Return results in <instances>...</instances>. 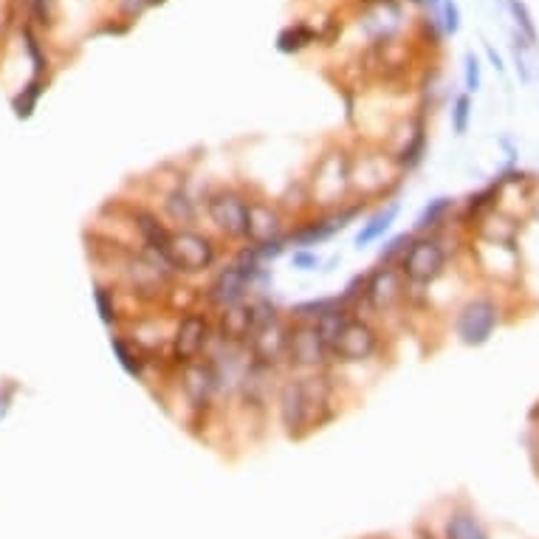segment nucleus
<instances>
[{
    "label": "nucleus",
    "mask_w": 539,
    "mask_h": 539,
    "mask_svg": "<svg viewBox=\"0 0 539 539\" xmlns=\"http://www.w3.org/2000/svg\"><path fill=\"white\" fill-rule=\"evenodd\" d=\"M169 257L175 263V268H187V271H201L209 268L215 260V248L204 234L195 231H178L169 234Z\"/></svg>",
    "instance_id": "obj_1"
},
{
    "label": "nucleus",
    "mask_w": 539,
    "mask_h": 539,
    "mask_svg": "<svg viewBox=\"0 0 539 539\" xmlns=\"http://www.w3.org/2000/svg\"><path fill=\"white\" fill-rule=\"evenodd\" d=\"M444 263H446V254L438 240H429V237L415 240L409 251L404 254V274L412 283H429L444 271Z\"/></svg>",
    "instance_id": "obj_2"
},
{
    "label": "nucleus",
    "mask_w": 539,
    "mask_h": 539,
    "mask_svg": "<svg viewBox=\"0 0 539 539\" xmlns=\"http://www.w3.org/2000/svg\"><path fill=\"white\" fill-rule=\"evenodd\" d=\"M497 328V305L491 300H474L458 316V336L466 345H483Z\"/></svg>",
    "instance_id": "obj_3"
},
{
    "label": "nucleus",
    "mask_w": 539,
    "mask_h": 539,
    "mask_svg": "<svg viewBox=\"0 0 539 539\" xmlns=\"http://www.w3.org/2000/svg\"><path fill=\"white\" fill-rule=\"evenodd\" d=\"M330 350L342 359V362H362L376 350V333L367 322L359 319H347L345 328L339 330L336 342L330 345Z\"/></svg>",
    "instance_id": "obj_4"
},
{
    "label": "nucleus",
    "mask_w": 539,
    "mask_h": 539,
    "mask_svg": "<svg viewBox=\"0 0 539 539\" xmlns=\"http://www.w3.org/2000/svg\"><path fill=\"white\" fill-rule=\"evenodd\" d=\"M206 336H209V325H206L204 316H198V313L184 316L178 330H175V339H172V356L178 362H184V365L195 362L198 353L206 345Z\"/></svg>",
    "instance_id": "obj_5"
},
{
    "label": "nucleus",
    "mask_w": 539,
    "mask_h": 539,
    "mask_svg": "<svg viewBox=\"0 0 539 539\" xmlns=\"http://www.w3.org/2000/svg\"><path fill=\"white\" fill-rule=\"evenodd\" d=\"M209 215L226 234H246V204L234 192H218L209 201Z\"/></svg>",
    "instance_id": "obj_6"
},
{
    "label": "nucleus",
    "mask_w": 539,
    "mask_h": 539,
    "mask_svg": "<svg viewBox=\"0 0 539 539\" xmlns=\"http://www.w3.org/2000/svg\"><path fill=\"white\" fill-rule=\"evenodd\" d=\"M280 415L288 432H300L308 421V387L303 382H291L280 392Z\"/></svg>",
    "instance_id": "obj_7"
},
{
    "label": "nucleus",
    "mask_w": 539,
    "mask_h": 539,
    "mask_svg": "<svg viewBox=\"0 0 539 539\" xmlns=\"http://www.w3.org/2000/svg\"><path fill=\"white\" fill-rule=\"evenodd\" d=\"M286 353L291 356V362L303 365V367H313V365H322V362H325L328 345L322 342V336H319L316 328H303V330H297L294 336H288Z\"/></svg>",
    "instance_id": "obj_8"
},
{
    "label": "nucleus",
    "mask_w": 539,
    "mask_h": 539,
    "mask_svg": "<svg viewBox=\"0 0 539 539\" xmlns=\"http://www.w3.org/2000/svg\"><path fill=\"white\" fill-rule=\"evenodd\" d=\"M218 387V373L212 365L204 362H189L184 370V392L195 407H204Z\"/></svg>",
    "instance_id": "obj_9"
},
{
    "label": "nucleus",
    "mask_w": 539,
    "mask_h": 539,
    "mask_svg": "<svg viewBox=\"0 0 539 539\" xmlns=\"http://www.w3.org/2000/svg\"><path fill=\"white\" fill-rule=\"evenodd\" d=\"M254 268H257V266H248V268L234 266V268H226V271L215 280V286H212V300H215L218 305H224V308L240 303V297H243V291H246V283H248V277H251Z\"/></svg>",
    "instance_id": "obj_10"
},
{
    "label": "nucleus",
    "mask_w": 539,
    "mask_h": 539,
    "mask_svg": "<svg viewBox=\"0 0 539 539\" xmlns=\"http://www.w3.org/2000/svg\"><path fill=\"white\" fill-rule=\"evenodd\" d=\"M401 297V277L392 268H379L367 280V300L373 308H389Z\"/></svg>",
    "instance_id": "obj_11"
},
{
    "label": "nucleus",
    "mask_w": 539,
    "mask_h": 539,
    "mask_svg": "<svg viewBox=\"0 0 539 539\" xmlns=\"http://www.w3.org/2000/svg\"><path fill=\"white\" fill-rule=\"evenodd\" d=\"M280 229V218L274 209L263 206V204H251L246 206V234L260 246V243H268L277 237Z\"/></svg>",
    "instance_id": "obj_12"
},
{
    "label": "nucleus",
    "mask_w": 539,
    "mask_h": 539,
    "mask_svg": "<svg viewBox=\"0 0 539 539\" xmlns=\"http://www.w3.org/2000/svg\"><path fill=\"white\" fill-rule=\"evenodd\" d=\"M254 333V350L266 359V362H274L277 356H283L286 353V347H288V333H286V328L274 319V322H268V325H263V328H257V330H251Z\"/></svg>",
    "instance_id": "obj_13"
},
{
    "label": "nucleus",
    "mask_w": 539,
    "mask_h": 539,
    "mask_svg": "<svg viewBox=\"0 0 539 539\" xmlns=\"http://www.w3.org/2000/svg\"><path fill=\"white\" fill-rule=\"evenodd\" d=\"M224 333L226 339H246L251 336V308L234 303L224 310Z\"/></svg>",
    "instance_id": "obj_14"
},
{
    "label": "nucleus",
    "mask_w": 539,
    "mask_h": 539,
    "mask_svg": "<svg viewBox=\"0 0 539 539\" xmlns=\"http://www.w3.org/2000/svg\"><path fill=\"white\" fill-rule=\"evenodd\" d=\"M395 215H398V206L392 204V206H387L384 212H379L365 229L356 234V246H367V243H373V240H379L382 234H384L389 226H392V221H395Z\"/></svg>",
    "instance_id": "obj_15"
},
{
    "label": "nucleus",
    "mask_w": 539,
    "mask_h": 539,
    "mask_svg": "<svg viewBox=\"0 0 539 539\" xmlns=\"http://www.w3.org/2000/svg\"><path fill=\"white\" fill-rule=\"evenodd\" d=\"M446 531H449V539H488L486 531L480 528V523L474 517H469V514H455L449 520Z\"/></svg>",
    "instance_id": "obj_16"
},
{
    "label": "nucleus",
    "mask_w": 539,
    "mask_h": 539,
    "mask_svg": "<svg viewBox=\"0 0 539 539\" xmlns=\"http://www.w3.org/2000/svg\"><path fill=\"white\" fill-rule=\"evenodd\" d=\"M167 212L172 215V221H178V224H189V221L195 218V204L189 201L187 192H172V195L167 198Z\"/></svg>",
    "instance_id": "obj_17"
},
{
    "label": "nucleus",
    "mask_w": 539,
    "mask_h": 539,
    "mask_svg": "<svg viewBox=\"0 0 539 539\" xmlns=\"http://www.w3.org/2000/svg\"><path fill=\"white\" fill-rule=\"evenodd\" d=\"M449 206H452V201L449 198H435L424 212H421V218H418V229H429V226H438V221L449 212Z\"/></svg>",
    "instance_id": "obj_18"
},
{
    "label": "nucleus",
    "mask_w": 539,
    "mask_h": 539,
    "mask_svg": "<svg viewBox=\"0 0 539 539\" xmlns=\"http://www.w3.org/2000/svg\"><path fill=\"white\" fill-rule=\"evenodd\" d=\"M508 9H511V14H514L517 26L523 28V34H525L531 43H537V26H534V20H531L525 3H520V0H508Z\"/></svg>",
    "instance_id": "obj_19"
},
{
    "label": "nucleus",
    "mask_w": 539,
    "mask_h": 539,
    "mask_svg": "<svg viewBox=\"0 0 539 539\" xmlns=\"http://www.w3.org/2000/svg\"><path fill=\"white\" fill-rule=\"evenodd\" d=\"M310 31H305L303 26H297V28H288V31H283L280 34V51H297V48H303L305 43H308Z\"/></svg>",
    "instance_id": "obj_20"
},
{
    "label": "nucleus",
    "mask_w": 539,
    "mask_h": 539,
    "mask_svg": "<svg viewBox=\"0 0 539 539\" xmlns=\"http://www.w3.org/2000/svg\"><path fill=\"white\" fill-rule=\"evenodd\" d=\"M113 350H116V356H119L122 367H125L130 376H139V362H133V353L127 350V345H125L122 339H113Z\"/></svg>",
    "instance_id": "obj_21"
},
{
    "label": "nucleus",
    "mask_w": 539,
    "mask_h": 539,
    "mask_svg": "<svg viewBox=\"0 0 539 539\" xmlns=\"http://www.w3.org/2000/svg\"><path fill=\"white\" fill-rule=\"evenodd\" d=\"M469 113H471L469 96H458V102H455V130H458V133H466V130H469Z\"/></svg>",
    "instance_id": "obj_22"
},
{
    "label": "nucleus",
    "mask_w": 539,
    "mask_h": 539,
    "mask_svg": "<svg viewBox=\"0 0 539 539\" xmlns=\"http://www.w3.org/2000/svg\"><path fill=\"white\" fill-rule=\"evenodd\" d=\"M480 88V63L474 54H466V90L474 93Z\"/></svg>",
    "instance_id": "obj_23"
},
{
    "label": "nucleus",
    "mask_w": 539,
    "mask_h": 539,
    "mask_svg": "<svg viewBox=\"0 0 539 539\" xmlns=\"http://www.w3.org/2000/svg\"><path fill=\"white\" fill-rule=\"evenodd\" d=\"M291 263H294V268H300V271H310V268L319 266V257H316L313 251H297Z\"/></svg>",
    "instance_id": "obj_24"
},
{
    "label": "nucleus",
    "mask_w": 539,
    "mask_h": 539,
    "mask_svg": "<svg viewBox=\"0 0 539 539\" xmlns=\"http://www.w3.org/2000/svg\"><path fill=\"white\" fill-rule=\"evenodd\" d=\"M444 17H446V31H458V26H461V14H458V6H455V0H444Z\"/></svg>",
    "instance_id": "obj_25"
},
{
    "label": "nucleus",
    "mask_w": 539,
    "mask_h": 539,
    "mask_svg": "<svg viewBox=\"0 0 539 539\" xmlns=\"http://www.w3.org/2000/svg\"><path fill=\"white\" fill-rule=\"evenodd\" d=\"M96 305H99V310H102V319H105V322H110V319L116 316V313H110V300H108V294H105L102 288L96 291Z\"/></svg>",
    "instance_id": "obj_26"
},
{
    "label": "nucleus",
    "mask_w": 539,
    "mask_h": 539,
    "mask_svg": "<svg viewBox=\"0 0 539 539\" xmlns=\"http://www.w3.org/2000/svg\"><path fill=\"white\" fill-rule=\"evenodd\" d=\"M404 243H409V237H407V234H401V237H395V240H392V243L387 246L384 251H382V257H389V254H395V251H398V248H401Z\"/></svg>",
    "instance_id": "obj_27"
}]
</instances>
